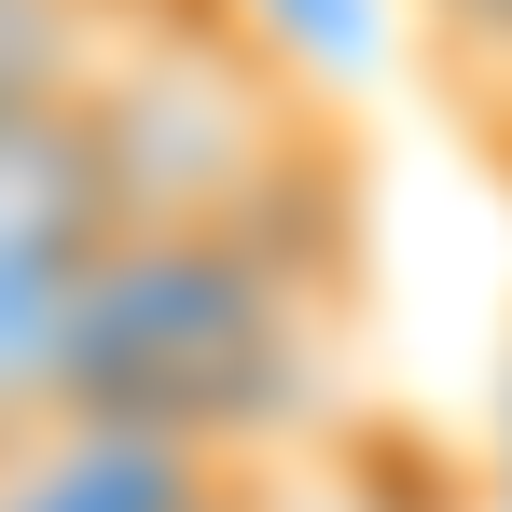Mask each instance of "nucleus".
<instances>
[{
    "instance_id": "nucleus-5",
    "label": "nucleus",
    "mask_w": 512,
    "mask_h": 512,
    "mask_svg": "<svg viewBox=\"0 0 512 512\" xmlns=\"http://www.w3.org/2000/svg\"><path fill=\"white\" fill-rule=\"evenodd\" d=\"M263 485H277V457H263V471H236V485H222L208 512H263Z\"/></svg>"
},
{
    "instance_id": "nucleus-6",
    "label": "nucleus",
    "mask_w": 512,
    "mask_h": 512,
    "mask_svg": "<svg viewBox=\"0 0 512 512\" xmlns=\"http://www.w3.org/2000/svg\"><path fill=\"white\" fill-rule=\"evenodd\" d=\"M443 14H471L485 42H512V0H443Z\"/></svg>"
},
{
    "instance_id": "nucleus-2",
    "label": "nucleus",
    "mask_w": 512,
    "mask_h": 512,
    "mask_svg": "<svg viewBox=\"0 0 512 512\" xmlns=\"http://www.w3.org/2000/svg\"><path fill=\"white\" fill-rule=\"evenodd\" d=\"M236 471H263V457L153 429V416H111V402H70V416L0 443V512H208Z\"/></svg>"
},
{
    "instance_id": "nucleus-4",
    "label": "nucleus",
    "mask_w": 512,
    "mask_h": 512,
    "mask_svg": "<svg viewBox=\"0 0 512 512\" xmlns=\"http://www.w3.org/2000/svg\"><path fill=\"white\" fill-rule=\"evenodd\" d=\"M485 512H512V374H499V443H485Z\"/></svg>"
},
{
    "instance_id": "nucleus-3",
    "label": "nucleus",
    "mask_w": 512,
    "mask_h": 512,
    "mask_svg": "<svg viewBox=\"0 0 512 512\" xmlns=\"http://www.w3.org/2000/svg\"><path fill=\"white\" fill-rule=\"evenodd\" d=\"M263 512H471V499L429 471L402 429H346V443H319L305 471H277Z\"/></svg>"
},
{
    "instance_id": "nucleus-1",
    "label": "nucleus",
    "mask_w": 512,
    "mask_h": 512,
    "mask_svg": "<svg viewBox=\"0 0 512 512\" xmlns=\"http://www.w3.org/2000/svg\"><path fill=\"white\" fill-rule=\"evenodd\" d=\"M319 333H333V277H319V250L277 208L111 222V250L84 277V374H70V402H111V416H153V429L263 457V429L319 374Z\"/></svg>"
}]
</instances>
